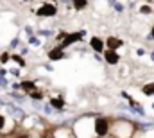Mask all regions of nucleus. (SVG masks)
<instances>
[{"mask_svg": "<svg viewBox=\"0 0 154 138\" xmlns=\"http://www.w3.org/2000/svg\"><path fill=\"white\" fill-rule=\"evenodd\" d=\"M38 14L39 16H54L56 14V7L52 4H43L38 9Z\"/></svg>", "mask_w": 154, "mask_h": 138, "instance_id": "nucleus-1", "label": "nucleus"}, {"mask_svg": "<svg viewBox=\"0 0 154 138\" xmlns=\"http://www.w3.org/2000/svg\"><path fill=\"white\" fill-rule=\"evenodd\" d=\"M95 131H97V135H106L108 133V122H106V118H97V122H95Z\"/></svg>", "mask_w": 154, "mask_h": 138, "instance_id": "nucleus-2", "label": "nucleus"}, {"mask_svg": "<svg viewBox=\"0 0 154 138\" xmlns=\"http://www.w3.org/2000/svg\"><path fill=\"white\" fill-rule=\"evenodd\" d=\"M104 59H106V61H108L109 65H116V63L120 61V58H118V54H116L115 50H111V49L104 52Z\"/></svg>", "mask_w": 154, "mask_h": 138, "instance_id": "nucleus-3", "label": "nucleus"}, {"mask_svg": "<svg viewBox=\"0 0 154 138\" xmlns=\"http://www.w3.org/2000/svg\"><path fill=\"white\" fill-rule=\"evenodd\" d=\"M82 38V33H75V34H70V36H65V41L59 45V49H65L66 45H70V43H74L75 39H81Z\"/></svg>", "mask_w": 154, "mask_h": 138, "instance_id": "nucleus-4", "label": "nucleus"}, {"mask_svg": "<svg viewBox=\"0 0 154 138\" xmlns=\"http://www.w3.org/2000/svg\"><path fill=\"white\" fill-rule=\"evenodd\" d=\"M106 45H108V47H109L111 50H116L118 47H122V41H120L118 38H113V36H111V38H108V41H106Z\"/></svg>", "mask_w": 154, "mask_h": 138, "instance_id": "nucleus-5", "label": "nucleus"}, {"mask_svg": "<svg viewBox=\"0 0 154 138\" xmlns=\"http://www.w3.org/2000/svg\"><path fill=\"white\" fill-rule=\"evenodd\" d=\"M90 45H91V47H93V50H97V52H100V50H102V47H104V43H102V39H100V38H91Z\"/></svg>", "mask_w": 154, "mask_h": 138, "instance_id": "nucleus-6", "label": "nucleus"}, {"mask_svg": "<svg viewBox=\"0 0 154 138\" xmlns=\"http://www.w3.org/2000/svg\"><path fill=\"white\" fill-rule=\"evenodd\" d=\"M48 58H50V59H61V58H63V49L57 47V49L50 50V52H48Z\"/></svg>", "mask_w": 154, "mask_h": 138, "instance_id": "nucleus-7", "label": "nucleus"}, {"mask_svg": "<svg viewBox=\"0 0 154 138\" xmlns=\"http://www.w3.org/2000/svg\"><path fill=\"white\" fill-rule=\"evenodd\" d=\"M72 4H74V7H75V9H84L88 2H86V0H72Z\"/></svg>", "mask_w": 154, "mask_h": 138, "instance_id": "nucleus-8", "label": "nucleus"}, {"mask_svg": "<svg viewBox=\"0 0 154 138\" xmlns=\"http://www.w3.org/2000/svg\"><path fill=\"white\" fill-rule=\"evenodd\" d=\"M22 88H23V90H29V92H31V90H36V86H34L32 81H23V83H22Z\"/></svg>", "mask_w": 154, "mask_h": 138, "instance_id": "nucleus-9", "label": "nucleus"}, {"mask_svg": "<svg viewBox=\"0 0 154 138\" xmlns=\"http://www.w3.org/2000/svg\"><path fill=\"white\" fill-rule=\"evenodd\" d=\"M142 92H143L145 95H152V93H154V83H151V84H145Z\"/></svg>", "mask_w": 154, "mask_h": 138, "instance_id": "nucleus-10", "label": "nucleus"}, {"mask_svg": "<svg viewBox=\"0 0 154 138\" xmlns=\"http://www.w3.org/2000/svg\"><path fill=\"white\" fill-rule=\"evenodd\" d=\"M50 102H52V106H54V108L61 109V108H63V104H65V101H63V99H52Z\"/></svg>", "mask_w": 154, "mask_h": 138, "instance_id": "nucleus-11", "label": "nucleus"}, {"mask_svg": "<svg viewBox=\"0 0 154 138\" xmlns=\"http://www.w3.org/2000/svg\"><path fill=\"white\" fill-rule=\"evenodd\" d=\"M13 59H14V61H16V63H18L20 67H23V65H25V61H23V59H22L20 56H13Z\"/></svg>", "mask_w": 154, "mask_h": 138, "instance_id": "nucleus-12", "label": "nucleus"}, {"mask_svg": "<svg viewBox=\"0 0 154 138\" xmlns=\"http://www.w3.org/2000/svg\"><path fill=\"white\" fill-rule=\"evenodd\" d=\"M32 99H41V93L39 92H32Z\"/></svg>", "mask_w": 154, "mask_h": 138, "instance_id": "nucleus-13", "label": "nucleus"}, {"mask_svg": "<svg viewBox=\"0 0 154 138\" xmlns=\"http://www.w3.org/2000/svg\"><path fill=\"white\" fill-rule=\"evenodd\" d=\"M7 59H9V56H7V54H2V58H0V61H2V63H5Z\"/></svg>", "mask_w": 154, "mask_h": 138, "instance_id": "nucleus-14", "label": "nucleus"}, {"mask_svg": "<svg viewBox=\"0 0 154 138\" xmlns=\"http://www.w3.org/2000/svg\"><path fill=\"white\" fill-rule=\"evenodd\" d=\"M4 124H5V118H4V117H2V115H0V129H2V127H4Z\"/></svg>", "mask_w": 154, "mask_h": 138, "instance_id": "nucleus-15", "label": "nucleus"}, {"mask_svg": "<svg viewBox=\"0 0 154 138\" xmlns=\"http://www.w3.org/2000/svg\"><path fill=\"white\" fill-rule=\"evenodd\" d=\"M142 13L147 14V13H151V9H149V7H142Z\"/></svg>", "mask_w": 154, "mask_h": 138, "instance_id": "nucleus-16", "label": "nucleus"}, {"mask_svg": "<svg viewBox=\"0 0 154 138\" xmlns=\"http://www.w3.org/2000/svg\"><path fill=\"white\" fill-rule=\"evenodd\" d=\"M0 104H4V101H2V99H0Z\"/></svg>", "mask_w": 154, "mask_h": 138, "instance_id": "nucleus-17", "label": "nucleus"}, {"mask_svg": "<svg viewBox=\"0 0 154 138\" xmlns=\"http://www.w3.org/2000/svg\"><path fill=\"white\" fill-rule=\"evenodd\" d=\"M152 38H154V29H152Z\"/></svg>", "mask_w": 154, "mask_h": 138, "instance_id": "nucleus-18", "label": "nucleus"}]
</instances>
